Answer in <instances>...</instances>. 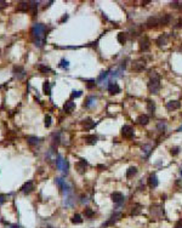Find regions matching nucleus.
Wrapping results in <instances>:
<instances>
[{
    "label": "nucleus",
    "mask_w": 182,
    "mask_h": 228,
    "mask_svg": "<svg viewBox=\"0 0 182 228\" xmlns=\"http://www.w3.org/2000/svg\"><path fill=\"white\" fill-rule=\"evenodd\" d=\"M46 32V27L41 23H35L32 28V36L34 38V42L37 46H43L44 42H45V39H44V34Z\"/></svg>",
    "instance_id": "1"
},
{
    "label": "nucleus",
    "mask_w": 182,
    "mask_h": 228,
    "mask_svg": "<svg viewBox=\"0 0 182 228\" xmlns=\"http://www.w3.org/2000/svg\"><path fill=\"white\" fill-rule=\"evenodd\" d=\"M148 90L154 95H157L160 90V77L158 75L157 72H152L149 81H148Z\"/></svg>",
    "instance_id": "2"
},
{
    "label": "nucleus",
    "mask_w": 182,
    "mask_h": 228,
    "mask_svg": "<svg viewBox=\"0 0 182 228\" xmlns=\"http://www.w3.org/2000/svg\"><path fill=\"white\" fill-rule=\"evenodd\" d=\"M134 129L130 125H124L122 129V135L124 137H126V138H131V137H134Z\"/></svg>",
    "instance_id": "3"
},
{
    "label": "nucleus",
    "mask_w": 182,
    "mask_h": 228,
    "mask_svg": "<svg viewBox=\"0 0 182 228\" xmlns=\"http://www.w3.org/2000/svg\"><path fill=\"white\" fill-rule=\"evenodd\" d=\"M86 168H88V162L84 160V159L79 160V162L75 164V169H77V171L79 172V174H84Z\"/></svg>",
    "instance_id": "4"
},
{
    "label": "nucleus",
    "mask_w": 182,
    "mask_h": 228,
    "mask_svg": "<svg viewBox=\"0 0 182 228\" xmlns=\"http://www.w3.org/2000/svg\"><path fill=\"white\" fill-rule=\"evenodd\" d=\"M161 24V16L160 17H149L147 20V26L149 28L152 27H157V26Z\"/></svg>",
    "instance_id": "5"
},
{
    "label": "nucleus",
    "mask_w": 182,
    "mask_h": 228,
    "mask_svg": "<svg viewBox=\"0 0 182 228\" xmlns=\"http://www.w3.org/2000/svg\"><path fill=\"white\" fill-rule=\"evenodd\" d=\"M149 46H151V44H149V40H148V38H146V36H143L142 39H140V50L141 51H148L149 50Z\"/></svg>",
    "instance_id": "6"
},
{
    "label": "nucleus",
    "mask_w": 182,
    "mask_h": 228,
    "mask_svg": "<svg viewBox=\"0 0 182 228\" xmlns=\"http://www.w3.org/2000/svg\"><path fill=\"white\" fill-rule=\"evenodd\" d=\"M108 92L111 95H117L120 92V88L117 83H109L108 84Z\"/></svg>",
    "instance_id": "7"
},
{
    "label": "nucleus",
    "mask_w": 182,
    "mask_h": 228,
    "mask_svg": "<svg viewBox=\"0 0 182 228\" xmlns=\"http://www.w3.org/2000/svg\"><path fill=\"white\" fill-rule=\"evenodd\" d=\"M111 199H112L114 203L120 204L123 200H124V196H123V194L120 193V192H114V193H112V195H111Z\"/></svg>",
    "instance_id": "8"
},
{
    "label": "nucleus",
    "mask_w": 182,
    "mask_h": 228,
    "mask_svg": "<svg viewBox=\"0 0 182 228\" xmlns=\"http://www.w3.org/2000/svg\"><path fill=\"white\" fill-rule=\"evenodd\" d=\"M14 74H15V77L17 78V79H22V78L25 77V69L22 68V67H15L14 68Z\"/></svg>",
    "instance_id": "9"
},
{
    "label": "nucleus",
    "mask_w": 182,
    "mask_h": 228,
    "mask_svg": "<svg viewBox=\"0 0 182 228\" xmlns=\"http://www.w3.org/2000/svg\"><path fill=\"white\" fill-rule=\"evenodd\" d=\"M74 108H75V103L72 101H67L64 103V106H63V110L66 113H72Z\"/></svg>",
    "instance_id": "10"
},
{
    "label": "nucleus",
    "mask_w": 182,
    "mask_h": 228,
    "mask_svg": "<svg viewBox=\"0 0 182 228\" xmlns=\"http://www.w3.org/2000/svg\"><path fill=\"white\" fill-rule=\"evenodd\" d=\"M144 67H146V63H144V61H142V60H137L132 63V68L135 70H142Z\"/></svg>",
    "instance_id": "11"
},
{
    "label": "nucleus",
    "mask_w": 182,
    "mask_h": 228,
    "mask_svg": "<svg viewBox=\"0 0 182 228\" xmlns=\"http://www.w3.org/2000/svg\"><path fill=\"white\" fill-rule=\"evenodd\" d=\"M180 107H181V103H180L179 101H170V102H168V104H166V108H168L169 110L179 109Z\"/></svg>",
    "instance_id": "12"
},
{
    "label": "nucleus",
    "mask_w": 182,
    "mask_h": 228,
    "mask_svg": "<svg viewBox=\"0 0 182 228\" xmlns=\"http://www.w3.org/2000/svg\"><path fill=\"white\" fill-rule=\"evenodd\" d=\"M21 190L25 194H29L33 190V183L32 182H26L23 186H22V188H21Z\"/></svg>",
    "instance_id": "13"
},
{
    "label": "nucleus",
    "mask_w": 182,
    "mask_h": 228,
    "mask_svg": "<svg viewBox=\"0 0 182 228\" xmlns=\"http://www.w3.org/2000/svg\"><path fill=\"white\" fill-rule=\"evenodd\" d=\"M148 186L152 187V188H155L158 186V178L155 175H151L148 177Z\"/></svg>",
    "instance_id": "14"
},
{
    "label": "nucleus",
    "mask_w": 182,
    "mask_h": 228,
    "mask_svg": "<svg viewBox=\"0 0 182 228\" xmlns=\"http://www.w3.org/2000/svg\"><path fill=\"white\" fill-rule=\"evenodd\" d=\"M37 11H38V3L37 1H29V12L34 16V15H37Z\"/></svg>",
    "instance_id": "15"
},
{
    "label": "nucleus",
    "mask_w": 182,
    "mask_h": 228,
    "mask_svg": "<svg viewBox=\"0 0 182 228\" xmlns=\"http://www.w3.org/2000/svg\"><path fill=\"white\" fill-rule=\"evenodd\" d=\"M166 42H168V34H163L157 40L158 46H164V45H166Z\"/></svg>",
    "instance_id": "16"
},
{
    "label": "nucleus",
    "mask_w": 182,
    "mask_h": 228,
    "mask_svg": "<svg viewBox=\"0 0 182 228\" xmlns=\"http://www.w3.org/2000/svg\"><path fill=\"white\" fill-rule=\"evenodd\" d=\"M148 121H149V118L146 114H142V115H140L137 118V123L141 124V125H147Z\"/></svg>",
    "instance_id": "17"
},
{
    "label": "nucleus",
    "mask_w": 182,
    "mask_h": 228,
    "mask_svg": "<svg viewBox=\"0 0 182 228\" xmlns=\"http://www.w3.org/2000/svg\"><path fill=\"white\" fill-rule=\"evenodd\" d=\"M137 174V168H135V166H131V168L128 169V171H126V177L128 178H131L132 176H135Z\"/></svg>",
    "instance_id": "18"
},
{
    "label": "nucleus",
    "mask_w": 182,
    "mask_h": 228,
    "mask_svg": "<svg viewBox=\"0 0 182 228\" xmlns=\"http://www.w3.org/2000/svg\"><path fill=\"white\" fill-rule=\"evenodd\" d=\"M18 11H23V12H27L29 11V3H20L17 6Z\"/></svg>",
    "instance_id": "19"
},
{
    "label": "nucleus",
    "mask_w": 182,
    "mask_h": 228,
    "mask_svg": "<svg viewBox=\"0 0 182 228\" xmlns=\"http://www.w3.org/2000/svg\"><path fill=\"white\" fill-rule=\"evenodd\" d=\"M64 162H66V160H64V159H63L61 155H58V157H57V159H56V166H57V169H58V170H61V171L63 170V165H64Z\"/></svg>",
    "instance_id": "20"
},
{
    "label": "nucleus",
    "mask_w": 182,
    "mask_h": 228,
    "mask_svg": "<svg viewBox=\"0 0 182 228\" xmlns=\"http://www.w3.org/2000/svg\"><path fill=\"white\" fill-rule=\"evenodd\" d=\"M27 142H28L31 146H37L39 143V138L35 136H28L27 137Z\"/></svg>",
    "instance_id": "21"
},
{
    "label": "nucleus",
    "mask_w": 182,
    "mask_h": 228,
    "mask_svg": "<svg viewBox=\"0 0 182 228\" xmlns=\"http://www.w3.org/2000/svg\"><path fill=\"white\" fill-rule=\"evenodd\" d=\"M147 109H148V112L151 113V114H154V110H155V104H154V102L151 101V100H147Z\"/></svg>",
    "instance_id": "22"
},
{
    "label": "nucleus",
    "mask_w": 182,
    "mask_h": 228,
    "mask_svg": "<svg viewBox=\"0 0 182 228\" xmlns=\"http://www.w3.org/2000/svg\"><path fill=\"white\" fill-rule=\"evenodd\" d=\"M72 223H74V225H80V223H83V218H81L80 215H74L73 217H72Z\"/></svg>",
    "instance_id": "23"
},
{
    "label": "nucleus",
    "mask_w": 182,
    "mask_h": 228,
    "mask_svg": "<svg viewBox=\"0 0 182 228\" xmlns=\"http://www.w3.org/2000/svg\"><path fill=\"white\" fill-rule=\"evenodd\" d=\"M43 90H44V94L46 95H50L51 94V88H50V83L47 80L44 81V85H43Z\"/></svg>",
    "instance_id": "24"
},
{
    "label": "nucleus",
    "mask_w": 182,
    "mask_h": 228,
    "mask_svg": "<svg viewBox=\"0 0 182 228\" xmlns=\"http://www.w3.org/2000/svg\"><path fill=\"white\" fill-rule=\"evenodd\" d=\"M85 140L88 141L89 144H95L96 142H97V137L95 136V135H89V136L85 137Z\"/></svg>",
    "instance_id": "25"
},
{
    "label": "nucleus",
    "mask_w": 182,
    "mask_h": 228,
    "mask_svg": "<svg viewBox=\"0 0 182 228\" xmlns=\"http://www.w3.org/2000/svg\"><path fill=\"white\" fill-rule=\"evenodd\" d=\"M94 102H95V97H92V96H89V97L86 98L85 103H84V107L89 108V107H91V106L94 104Z\"/></svg>",
    "instance_id": "26"
},
{
    "label": "nucleus",
    "mask_w": 182,
    "mask_h": 228,
    "mask_svg": "<svg viewBox=\"0 0 182 228\" xmlns=\"http://www.w3.org/2000/svg\"><path fill=\"white\" fill-rule=\"evenodd\" d=\"M141 214V205L140 204H136L135 206L132 207V210H131V215H140Z\"/></svg>",
    "instance_id": "27"
},
{
    "label": "nucleus",
    "mask_w": 182,
    "mask_h": 228,
    "mask_svg": "<svg viewBox=\"0 0 182 228\" xmlns=\"http://www.w3.org/2000/svg\"><path fill=\"white\" fill-rule=\"evenodd\" d=\"M118 41L120 42V44H125L126 42V34L125 33H123V32H120L119 34H118Z\"/></svg>",
    "instance_id": "28"
},
{
    "label": "nucleus",
    "mask_w": 182,
    "mask_h": 228,
    "mask_svg": "<svg viewBox=\"0 0 182 228\" xmlns=\"http://www.w3.org/2000/svg\"><path fill=\"white\" fill-rule=\"evenodd\" d=\"M171 21V16L170 15H164L161 16V24H169Z\"/></svg>",
    "instance_id": "29"
},
{
    "label": "nucleus",
    "mask_w": 182,
    "mask_h": 228,
    "mask_svg": "<svg viewBox=\"0 0 182 228\" xmlns=\"http://www.w3.org/2000/svg\"><path fill=\"white\" fill-rule=\"evenodd\" d=\"M55 182H56V184L58 186L60 189H62L63 187H64V184H66V181H64L63 178H61V177H57V178L55 180Z\"/></svg>",
    "instance_id": "30"
},
{
    "label": "nucleus",
    "mask_w": 182,
    "mask_h": 228,
    "mask_svg": "<svg viewBox=\"0 0 182 228\" xmlns=\"http://www.w3.org/2000/svg\"><path fill=\"white\" fill-rule=\"evenodd\" d=\"M64 205H67V206H73V198L69 195H66V198H64Z\"/></svg>",
    "instance_id": "31"
},
{
    "label": "nucleus",
    "mask_w": 182,
    "mask_h": 228,
    "mask_svg": "<svg viewBox=\"0 0 182 228\" xmlns=\"http://www.w3.org/2000/svg\"><path fill=\"white\" fill-rule=\"evenodd\" d=\"M38 69L40 70L41 73H49L50 70H51L47 66H43V64H39V66H38Z\"/></svg>",
    "instance_id": "32"
},
{
    "label": "nucleus",
    "mask_w": 182,
    "mask_h": 228,
    "mask_svg": "<svg viewBox=\"0 0 182 228\" xmlns=\"http://www.w3.org/2000/svg\"><path fill=\"white\" fill-rule=\"evenodd\" d=\"M120 217H122V212H120V211H116V212H113L111 220H113V221H118Z\"/></svg>",
    "instance_id": "33"
},
{
    "label": "nucleus",
    "mask_w": 182,
    "mask_h": 228,
    "mask_svg": "<svg viewBox=\"0 0 182 228\" xmlns=\"http://www.w3.org/2000/svg\"><path fill=\"white\" fill-rule=\"evenodd\" d=\"M60 67H61V68H63V69H66V68H68V67H69V62L63 58V60H61V62H60Z\"/></svg>",
    "instance_id": "34"
},
{
    "label": "nucleus",
    "mask_w": 182,
    "mask_h": 228,
    "mask_svg": "<svg viewBox=\"0 0 182 228\" xmlns=\"http://www.w3.org/2000/svg\"><path fill=\"white\" fill-rule=\"evenodd\" d=\"M84 214H85V216H86L88 218H91V217H92V216L95 215V212H94L92 210H91V209H85Z\"/></svg>",
    "instance_id": "35"
},
{
    "label": "nucleus",
    "mask_w": 182,
    "mask_h": 228,
    "mask_svg": "<svg viewBox=\"0 0 182 228\" xmlns=\"http://www.w3.org/2000/svg\"><path fill=\"white\" fill-rule=\"evenodd\" d=\"M179 152H180V148L179 147H174L170 149V153H171L172 155H177L179 154Z\"/></svg>",
    "instance_id": "36"
},
{
    "label": "nucleus",
    "mask_w": 182,
    "mask_h": 228,
    "mask_svg": "<svg viewBox=\"0 0 182 228\" xmlns=\"http://www.w3.org/2000/svg\"><path fill=\"white\" fill-rule=\"evenodd\" d=\"M50 125H51V116H50V115H46V116H45V126L49 127Z\"/></svg>",
    "instance_id": "37"
},
{
    "label": "nucleus",
    "mask_w": 182,
    "mask_h": 228,
    "mask_svg": "<svg viewBox=\"0 0 182 228\" xmlns=\"http://www.w3.org/2000/svg\"><path fill=\"white\" fill-rule=\"evenodd\" d=\"M81 94H83L81 91H73L70 96H72V98H77V97H80Z\"/></svg>",
    "instance_id": "38"
},
{
    "label": "nucleus",
    "mask_w": 182,
    "mask_h": 228,
    "mask_svg": "<svg viewBox=\"0 0 182 228\" xmlns=\"http://www.w3.org/2000/svg\"><path fill=\"white\" fill-rule=\"evenodd\" d=\"M86 85H88L89 89H92V88H95V86H96V83H95L94 80H89L88 83H86Z\"/></svg>",
    "instance_id": "39"
},
{
    "label": "nucleus",
    "mask_w": 182,
    "mask_h": 228,
    "mask_svg": "<svg viewBox=\"0 0 182 228\" xmlns=\"http://www.w3.org/2000/svg\"><path fill=\"white\" fill-rule=\"evenodd\" d=\"M58 142H60V133L53 135V144H58Z\"/></svg>",
    "instance_id": "40"
},
{
    "label": "nucleus",
    "mask_w": 182,
    "mask_h": 228,
    "mask_svg": "<svg viewBox=\"0 0 182 228\" xmlns=\"http://www.w3.org/2000/svg\"><path fill=\"white\" fill-rule=\"evenodd\" d=\"M143 152H144V154H146V155H148L149 153H151V147H149V146H144V147H143Z\"/></svg>",
    "instance_id": "41"
},
{
    "label": "nucleus",
    "mask_w": 182,
    "mask_h": 228,
    "mask_svg": "<svg viewBox=\"0 0 182 228\" xmlns=\"http://www.w3.org/2000/svg\"><path fill=\"white\" fill-rule=\"evenodd\" d=\"M5 198H6V196H5V195H3V194L0 195V205H3V204L5 203V200H6V199H5Z\"/></svg>",
    "instance_id": "42"
},
{
    "label": "nucleus",
    "mask_w": 182,
    "mask_h": 228,
    "mask_svg": "<svg viewBox=\"0 0 182 228\" xmlns=\"http://www.w3.org/2000/svg\"><path fill=\"white\" fill-rule=\"evenodd\" d=\"M158 129H159V130H163L164 131L165 130V124H159V125H158Z\"/></svg>",
    "instance_id": "43"
},
{
    "label": "nucleus",
    "mask_w": 182,
    "mask_h": 228,
    "mask_svg": "<svg viewBox=\"0 0 182 228\" xmlns=\"http://www.w3.org/2000/svg\"><path fill=\"white\" fill-rule=\"evenodd\" d=\"M177 5H179V3H177V1H174V3H171V5H170V6H171V7H177Z\"/></svg>",
    "instance_id": "44"
},
{
    "label": "nucleus",
    "mask_w": 182,
    "mask_h": 228,
    "mask_svg": "<svg viewBox=\"0 0 182 228\" xmlns=\"http://www.w3.org/2000/svg\"><path fill=\"white\" fill-rule=\"evenodd\" d=\"M0 6H1V7L6 6V3H5V1H0Z\"/></svg>",
    "instance_id": "45"
},
{
    "label": "nucleus",
    "mask_w": 182,
    "mask_h": 228,
    "mask_svg": "<svg viewBox=\"0 0 182 228\" xmlns=\"http://www.w3.org/2000/svg\"><path fill=\"white\" fill-rule=\"evenodd\" d=\"M177 27H182V20H180V21H179V24H177Z\"/></svg>",
    "instance_id": "46"
},
{
    "label": "nucleus",
    "mask_w": 182,
    "mask_h": 228,
    "mask_svg": "<svg viewBox=\"0 0 182 228\" xmlns=\"http://www.w3.org/2000/svg\"><path fill=\"white\" fill-rule=\"evenodd\" d=\"M175 228H182V225L181 223H177V225H176V227Z\"/></svg>",
    "instance_id": "47"
},
{
    "label": "nucleus",
    "mask_w": 182,
    "mask_h": 228,
    "mask_svg": "<svg viewBox=\"0 0 182 228\" xmlns=\"http://www.w3.org/2000/svg\"><path fill=\"white\" fill-rule=\"evenodd\" d=\"M67 18H68V16H67V15H66V16H63V17H62V21H66Z\"/></svg>",
    "instance_id": "48"
},
{
    "label": "nucleus",
    "mask_w": 182,
    "mask_h": 228,
    "mask_svg": "<svg viewBox=\"0 0 182 228\" xmlns=\"http://www.w3.org/2000/svg\"><path fill=\"white\" fill-rule=\"evenodd\" d=\"M11 228H21V227H20V226H17V225H14V226H12V227H11Z\"/></svg>",
    "instance_id": "49"
},
{
    "label": "nucleus",
    "mask_w": 182,
    "mask_h": 228,
    "mask_svg": "<svg viewBox=\"0 0 182 228\" xmlns=\"http://www.w3.org/2000/svg\"><path fill=\"white\" fill-rule=\"evenodd\" d=\"M177 131H182V125H181V126L179 127V129H177Z\"/></svg>",
    "instance_id": "50"
},
{
    "label": "nucleus",
    "mask_w": 182,
    "mask_h": 228,
    "mask_svg": "<svg viewBox=\"0 0 182 228\" xmlns=\"http://www.w3.org/2000/svg\"><path fill=\"white\" fill-rule=\"evenodd\" d=\"M181 9H182V4H181Z\"/></svg>",
    "instance_id": "51"
},
{
    "label": "nucleus",
    "mask_w": 182,
    "mask_h": 228,
    "mask_svg": "<svg viewBox=\"0 0 182 228\" xmlns=\"http://www.w3.org/2000/svg\"><path fill=\"white\" fill-rule=\"evenodd\" d=\"M47 228H52V227H47Z\"/></svg>",
    "instance_id": "52"
}]
</instances>
